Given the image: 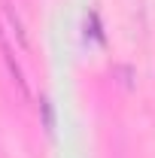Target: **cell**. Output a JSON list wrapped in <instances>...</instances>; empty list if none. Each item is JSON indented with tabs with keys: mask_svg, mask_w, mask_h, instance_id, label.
<instances>
[{
	"mask_svg": "<svg viewBox=\"0 0 155 158\" xmlns=\"http://www.w3.org/2000/svg\"><path fill=\"white\" fill-rule=\"evenodd\" d=\"M40 110H43V122H46V131L52 134V131H55V122H52V106H49V100H46V98L40 100Z\"/></svg>",
	"mask_w": 155,
	"mask_h": 158,
	"instance_id": "obj_1",
	"label": "cell"
}]
</instances>
